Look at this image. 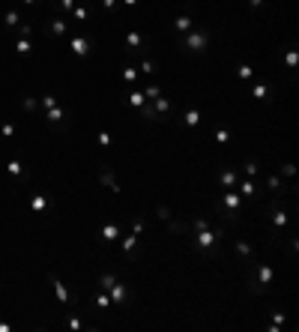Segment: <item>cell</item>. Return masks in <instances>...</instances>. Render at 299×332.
<instances>
[{
	"label": "cell",
	"mask_w": 299,
	"mask_h": 332,
	"mask_svg": "<svg viewBox=\"0 0 299 332\" xmlns=\"http://www.w3.org/2000/svg\"><path fill=\"white\" fill-rule=\"evenodd\" d=\"M272 275H275V269H272L269 264H257V267H252V275H249V293L263 296V293L269 290V285H272Z\"/></svg>",
	"instance_id": "cell-1"
},
{
	"label": "cell",
	"mask_w": 299,
	"mask_h": 332,
	"mask_svg": "<svg viewBox=\"0 0 299 332\" xmlns=\"http://www.w3.org/2000/svg\"><path fill=\"white\" fill-rule=\"evenodd\" d=\"M177 45L189 54H204L209 48V30H195V33H180L177 36Z\"/></svg>",
	"instance_id": "cell-2"
},
{
	"label": "cell",
	"mask_w": 299,
	"mask_h": 332,
	"mask_svg": "<svg viewBox=\"0 0 299 332\" xmlns=\"http://www.w3.org/2000/svg\"><path fill=\"white\" fill-rule=\"evenodd\" d=\"M189 239H195V246L204 252V254H209V249L216 246V242L224 237V231H209V228H204V231H198V234H186Z\"/></svg>",
	"instance_id": "cell-3"
},
{
	"label": "cell",
	"mask_w": 299,
	"mask_h": 332,
	"mask_svg": "<svg viewBox=\"0 0 299 332\" xmlns=\"http://www.w3.org/2000/svg\"><path fill=\"white\" fill-rule=\"evenodd\" d=\"M42 120H45L48 126H54V129H66L69 126V111L57 102V105H51V108L42 111Z\"/></svg>",
	"instance_id": "cell-4"
},
{
	"label": "cell",
	"mask_w": 299,
	"mask_h": 332,
	"mask_svg": "<svg viewBox=\"0 0 299 332\" xmlns=\"http://www.w3.org/2000/svg\"><path fill=\"white\" fill-rule=\"evenodd\" d=\"M105 293L111 296V305H126V300H129V287H126V285H120V278H117L114 285L105 287Z\"/></svg>",
	"instance_id": "cell-5"
},
{
	"label": "cell",
	"mask_w": 299,
	"mask_h": 332,
	"mask_svg": "<svg viewBox=\"0 0 299 332\" xmlns=\"http://www.w3.org/2000/svg\"><path fill=\"white\" fill-rule=\"evenodd\" d=\"M69 51H72L75 57H90L93 42L87 39V36H72V39H69Z\"/></svg>",
	"instance_id": "cell-6"
},
{
	"label": "cell",
	"mask_w": 299,
	"mask_h": 332,
	"mask_svg": "<svg viewBox=\"0 0 299 332\" xmlns=\"http://www.w3.org/2000/svg\"><path fill=\"white\" fill-rule=\"evenodd\" d=\"M66 30H69L66 15H54V18L48 21V33H51L54 39H66Z\"/></svg>",
	"instance_id": "cell-7"
},
{
	"label": "cell",
	"mask_w": 299,
	"mask_h": 332,
	"mask_svg": "<svg viewBox=\"0 0 299 332\" xmlns=\"http://www.w3.org/2000/svg\"><path fill=\"white\" fill-rule=\"evenodd\" d=\"M224 206H227V213H221L224 219H231L234 213H239V206H242V201H239V191L227 189V191H224Z\"/></svg>",
	"instance_id": "cell-8"
},
{
	"label": "cell",
	"mask_w": 299,
	"mask_h": 332,
	"mask_svg": "<svg viewBox=\"0 0 299 332\" xmlns=\"http://www.w3.org/2000/svg\"><path fill=\"white\" fill-rule=\"evenodd\" d=\"M147 36H141V33H129V36H126V48H129V54H138V51H147Z\"/></svg>",
	"instance_id": "cell-9"
},
{
	"label": "cell",
	"mask_w": 299,
	"mask_h": 332,
	"mask_svg": "<svg viewBox=\"0 0 299 332\" xmlns=\"http://www.w3.org/2000/svg\"><path fill=\"white\" fill-rule=\"evenodd\" d=\"M51 206V198L45 195V191H33V198H30V209H33V213H45V209Z\"/></svg>",
	"instance_id": "cell-10"
},
{
	"label": "cell",
	"mask_w": 299,
	"mask_h": 332,
	"mask_svg": "<svg viewBox=\"0 0 299 332\" xmlns=\"http://www.w3.org/2000/svg\"><path fill=\"white\" fill-rule=\"evenodd\" d=\"M51 287H54V293H57V300H60L63 305H69V302H72V293H69V290H66V285L60 282V278H57V275H51Z\"/></svg>",
	"instance_id": "cell-11"
},
{
	"label": "cell",
	"mask_w": 299,
	"mask_h": 332,
	"mask_svg": "<svg viewBox=\"0 0 299 332\" xmlns=\"http://www.w3.org/2000/svg\"><path fill=\"white\" fill-rule=\"evenodd\" d=\"M153 102H156V108H150V111H153V120L159 117V114H162V120H168V117H171V102H168L165 96H159V99H153Z\"/></svg>",
	"instance_id": "cell-12"
},
{
	"label": "cell",
	"mask_w": 299,
	"mask_h": 332,
	"mask_svg": "<svg viewBox=\"0 0 299 332\" xmlns=\"http://www.w3.org/2000/svg\"><path fill=\"white\" fill-rule=\"evenodd\" d=\"M99 177H102V183L108 186V189H114V195H120V183H117L114 174L108 171V165H102V168H99Z\"/></svg>",
	"instance_id": "cell-13"
},
{
	"label": "cell",
	"mask_w": 299,
	"mask_h": 332,
	"mask_svg": "<svg viewBox=\"0 0 299 332\" xmlns=\"http://www.w3.org/2000/svg\"><path fill=\"white\" fill-rule=\"evenodd\" d=\"M120 239V228H117V224H105V228H102V246H108V242H117Z\"/></svg>",
	"instance_id": "cell-14"
},
{
	"label": "cell",
	"mask_w": 299,
	"mask_h": 332,
	"mask_svg": "<svg viewBox=\"0 0 299 332\" xmlns=\"http://www.w3.org/2000/svg\"><path fill=\"white\" fill-rule=\"evenodd\" d=\"M21 24V15H18V9H6V15H3V27L6 30H15Z\"/></svg>",
	"instance_id": "cell-15"
},
{
	"label": "cell",
	"mask_w": 299,
	"mask_h": 332,
	"mask_svg": "<svg viewBox=\"0 0 299 332\" xmlns=\"http://www.w3.org/2000/svg\"><path fill=\"white\" fill-rule=\"evenodd\" d=\"M236 186V168H224L221 171V189L227 191V189H234Z\"/></svg>",
	"instance_id": "cell-16"
},
{
	"label": "cell",
	"mask_w": 299,
	"mask_h": 332,
	"mask_svg": "<svg viewBox=\"0 0 299 332\" xmlns=\"http://www.w3.org/2000/svg\"><path fill=\"white\" fill-rule=\"evenodd\" d=\"M173 30H177V36L180 33H189L191 30V18L189 15H177V18H173Z\"/></svg>",
	"instance_id": "cell-17"
},
{
	"label": "cell",
	"mask_w": 299,
	"mask_h": 332,
	"mask_svg": "<svg viewBox=\"0 0 299 332\" xmlns=\"http://www.w3.org/2000/svg\"><path fill=\"white\" fill-rule=\"evenodd\" d=\"M135 246H138V234H129V237H123V254H126V257H132Z\"/></svg>",
	"instance_id": "cell-18"
},
{
	"label": "cell",
	"mask_w": 299,
	"mask_h": 332,
	"mask_svg": "<svg viewBox=\"0 0 299 332\" xmlns=\"http://www.w3.org/2000/svg\"><path fill=\"white\" fill-rule=\"evenodd\" d=\"M252 93H254V99H263V102H269V99H272V93H269V87L263 84V81H260V84H254V90H252Z\"/></svg>",
	"instance_id": "cell-19"
},
{
	"label": "cell",
	"mask_w": 299,
	"mask_h": 332,
	"mask_svg": "<svg viewBox=\"0 0 299 332\" xmlns=\"http://www.w3.org/2000/svg\"><path fill=\"white\" fill-rule=\"evenodd\" d=\"M183 123H186V126H198V123H201V111H198V108L186 111V114H183Z\"/></svg>",
	"instance_id": "cell-20"
},
{
	"label": "cell",
	"mask_w": 299,
	"mask_h": 332,
	"mask_svg": "<svg viewBox=\"0 0 299 332\" xmlns=\"http://www.w3.org/2000/svg\"><path fill=\"white\" fill-rule=\"evenodd\" d=\"M6 171H9V177H27V171H24V165H21V162H15V159H12V162L6 165Z\"/></svg>",
	"instance_id": "cell-21"
},
{
	"label": "cell",
	"mask_w": 299,
	"mask_h": 332,
	"mask_svg": "<svg viewBox=\"0 0 299 332\" xmlns=\"http://www.w3.org/2000/svg\"><path fill=\"white\" fill-rule=\"evenodd\" d=\"M15 51H18V54H33V42L30 39H15Z\"/></svg>",
	"instance_id": "cell-22"
},
{
	"label": "cell",
	"mask_w": 299,
	"mask_h": 332,
	"mask_svg": "<svg viewBox=\"0 0 299 332\" xmlns=\"http://www.w3.org/2000/svg\"><path fill=\"white\" fill-rule=\"evenodd\" d=\"M236 78H242V81H249V78H254V69H252L249 63H242V66H236Z\"/></svg>",
	"instance_id": "cell-23"
},
{
	"label": "cell",
	"mask_w": 299,
	"mask_h": 332,
	"mask_svg": "<svg viewBox=\"0 0 299 332\" xmlns=\"http://www.w3.org/2000/svg\"><path fill=\"white\" fill-rule=\"evenodd\" d=\"M239 195H245V198H254V195H257V186H254V180H245Z\"/></svg>",
	"instance_id": "cell-24"
},
{
	"label": "cell",
	"mask_w": 299,
	"mask_h": 332,
	"mask_svg": "<svg viewBox=\"0 0 299 332\" xmlns=\"http://www.w3.org/2000/svg\"><path fill=\"white\" fill-rule=\"evenodd\" d=\"M144 93H141V90H135V93H129V105H135V108H144Z\"/></svg>",
	"instance_id": "cell-25"
},
{
	"label": "cell",
	"mask_w": 299,
	"mask_h": 332,
	"mask_svg": "<svg viewBox=\"0 0 299 332\" xmlns=\"http://www.w3.org/2000/svg\"><path fill=\"white\" fill-rule=\"evenodd\" d=\"M141 75H156V63L153 60H141V69H138Z\"/></svg>",
	"instance_id": "cell-26"
},
{
	"label": "cell",
	"mask_w": 299,
	"mask_h": 332,
	"mask_svg": "<svg viewBox=\"0 0 299 332\" xmlns=\"http://www.w3.org/2000/svg\"><path fill=\"white\" fill-rule=\"evenodd\" d=\"M269 191H272L275 198H281V191H284V186H281V180H278V177H269Z\"/></svg>",
	"instance_id": "cell-27"
},
{
	"label": "cell",
	"mask_w": 299,
	"mask_h": 332,
	"mask_svg": "<svg viewBox=\"0 0 299 332\" xmlns=\"http://www.w3.org/2000/svg\"><path fill=\"white\" fill-rule=\"evenodd\" d=\"M242 168H245V177H249V180H254V177H257V174H260V168H257V162H245Z\"/></svg>",
	"instance_id": "cell-28"
},
{
	"label": "cell",
	"mask_w": 299,
	"mask_h": 332,
	"mask_svg": "<svg viewBox=\"0 0 299 332\" xmlns=\"http://www.w3.org/2000/svg\"><path fill=\"white\" fill-rule=\"evenodd\" d=\"M287 69H296V45H287Z\"/></svg>",
	"instance_id": "cell-29"
},
{
	"label": "cell",
	"mask_w": 299,
	"mask_h": 332,
	"mask_svg": "<svg viewBox=\"0 0 299 332\" xmlns=\"http://www.w3.org/2000/svg\"><path fill=\"white\" fill-rule=\"evenodd\" d=\"M138 75H141V72H138L135 66H126V69H123V78H126L129 84H132V81H138Z\"/></svg>",
	"instance_id": "cell-30"
},
{
	"label": "cell",
	"mask_w": 299,
	"mask_h": 332,
	"mask_svg": "<svg viewBox=\"0 0 299 332\" xmlns=\"http://www.w3.org/2000/svg\"><path fill=\"white\" fill-rule=\"evenodd\" d=\"M272 221H275V228H284V224H287V216L281 213V209H275V213H272Z\"/></svg>",
	"instance_id": "cell-31"
},
{
	"label": "cell",
	"mask_w": 299,
	"mask_h": 332,
	"mask_svg": "<svg viewBox=\"0 0 299 332\" xmlns=\"http://www.w3.org/2000/svg\"><path fill=\"white\" fill-rule=\"evenodd\" d=\"M236 252H239L242 257H252V249H249V242H242V239H236Z\"/></svg>",
	"instance_id": "cell-32"
},
{
	"label": "cell",
	"mask_w": 299,
	"mask_h": 332,
	"mask_svg": "<svg viewBox=\"0 0 299 332\" xmlns=\"http://www.w3.org/2000/svg\"><path fill=\"white\" fill-rule=\"evenodd\" d=\"M216 141H219V144H227V141H231V132H227V129H219V132H216Z\"/></svg>",
	"instance_id": "cell-33"
},
{
	"label": "cell",
	"mask_w": 299,
	"mask_h": 332,
	"mask_svg": "<svg viewBox=\"0 0 299 332\" xmlns=\"http://www.w3.org/2000/svg\"><path fill=\"white\" fill-rule=\"evenodd\" d=\"M51 105H57V96H54V93L42 96V111H45V108H51Z\"/></svg>",
	"instance_id": "cell-34"
},
{
	"label": "cell",
	"mask_w": 299,
	"mask_h": 332,
	"mask_svg": "<svg viewBox=\"0 0 299 332\" xmlns=\"http://www.w3.org/2000/svg\"><path fill=\"white\" fill-rule=\"evenodd\" d=\"M57 6H60V12H72L75 0H57Z\"/></svg>",
	"instance_id": "cell-35"
},
{
	"label": "cell",
	"mask_w": 299,
	"mask_h": 332,
	"mask_svg": "<svg viewBox=\"0 0 299 332\" xmlns=\"http://www.w3.org/2000/svg\"><path fill=\"white\" fill-rule=\"evenodd\" d=\"M99 147H111V132H99Z\"/></svg>",
	"instance_id": "cell-36"
},
{
	"label": "cell",
	"mask_w": 299,
	"mask_h": 332,
	"mask_svg": "<svg viewBox=\"0 0 299 332\" xmlns=\"http://www.w3.org/2000/svg\"><path fill=\"white\" fill-rule=\"evenodd\" d=\"M96 302H99V308H111V296L99 293V296H96Z\"/></svg>",
	"instance_id": "cell-37"
},
{
	"label": "cell",
	"mask_w": 299,
	"mask_h": 332,
	"mask_svg": "<svg viewBox=\"0 0 299 332\" xmlns=\"http://www.w3.org/2000/svg\"><path fill=\"white\" fill-rule=\"evenodd\" d=\"M159 96H162V90H159L156 84H150V87H147V99H159Z\"/></svg>",
	"instance_id": "cell-38"
},
{
	"label": "cell",
	"mask_w": 299,
	"mask_h": 332,
	"mask_svg": "<svg viewBox=\"0 0 299 332\" xmlns=\"http://www.w3.org/2000/svg\"><path fill=\"white\" fill-rule=\"evenodd\" d=\"M141 231H144V219H138V221H132V234H138V237H141Z\"/></svg>",
	"instance_id": "cell-39"
},
{
	"label": "cell",
	"mask_w": 299,
	"mask_h": 332,
	"mask_svg": "<svg viewBox=\"0 0 299 332\" xmlns=\"http://www.w3.org/2000/svg\"><path fill=\"white\" fill-rule=\"evenodd\" d=\"M0 132H3L6 138H12V135H15V126H12V123H3V126H0Z\"/></svg>",
	"instance_id": "cell-40"
},
{
	"label": "cell",
	"mask_w": 299,
	"mask_h": 332,
	"mask_svg": "<svg viewBox=\"0 0 299 332\" xmlns=\"http://www.w3.org/2000/svg\"><path fill=\"white\" fill-rule=\"evenodd\" d=\"M102 6L111 12V9H117V6H120V0H102Z\"/></svg>",
	"instance_id": "cell-41"
},
{
	"label": "cell",
	"mask_w": 299,
	"mask_h": 332,
	"mask_svg": "<svg viewBox=\"0 0 299 332\" xmlns=\"http://www.w3.org/2000/svg\"><path fill=\"white\" fill-rule=\"evenodd\" d=\"M156 213H159V219H171V209L168 206H156Z\"/></svg>",
	"instance_id": "cell-42"
},
{
	"label": "cell",
	"mask_w": 299,
	"mask_h": 332,
	"mask_svg": "<svg viewBox=\"0 0 299 332\" xmlns=\"http://www.w3.org/2000/svg\"><path fill=\"white\" fill-rule=\"evenodd\" d=\"M75 18H78V21L87 18V6H78V9H75Z\"/></svg>",
	"instance_id": "cell-43"
},
{
	"label": "cell",
	"mask_w": 299,
	"mask_h": 332,
	"mask_svg": "<svg viewBox=\"0 0 299 332\" xmlns=\"http://www.w3.org/2000/svg\"><path fill=\"white\" fill-rule=\"evenodd\" d=\"M24 108H27V111H33V108H36V99L27 96V99H24Z\"/></svg>",
	"instance_id": "cell-44"
},
{
	"label": "cell",
	"mask_w": 299,
	"mask_h": 332,
	"mask_svg": "<svg viewBox=\"0 0 299 332\" xmlns=\"http://www.w3.org/2000/svg\"><path fill=\"white\" fill-rule=\"evenodd\" d=\"M204 228H209V221H206V219H198V221H195V231H204Z\"/></svg>",
	"instance_id": "cell-45"
},
{
	"label": "cell",
	"mask_w": 299,
	"mask_h": 332,
	"mask_svg": "<svg viewBox=\"0 0 299 332\" xmlns=\"http://www.w3.org/2000/svg\"><path fill=\"white\" fill-rule=\"evenodd\" d=\"M66 326H69V329H81V320H75V317H69V320H66Z\"/></svg>",
	"instance_id": "cell-46"
},
{
	"label": "cell",
	"mask_w": 299,
	"mask_h": 332,
	"mask_svg": "<svg viewBox=\"0 0 299 332\" xmlns=\"http://www.w3.org/2000/svg\"><path fill=\"white\" fill-rule=\"evenodd\" d=\"M263 3H267V0H249V6H252V9H260Z\"/></svg>",
	"instance_id": "cell-47"
},
{
	"label": "cell",
	"mask_w": 299,
	"mask_h": 332,
	"mask_svg": "<svg viewBox=\"0 0 299 332\" xmlns=\"http://www.w3.org/2000/svg\"><path fill=\"white\" fill-rule=\"evenodd\" d=\"M123 3H126V6H138V0H123Z\"/></svg>",
	"instance_id": "cell-48"
},
{
	"label": "cell",
	"mask_w": 299,
	"mask_h": 332,
	"mask_svg": "<svg viewBox=\"0 0 299 332\" xmlns=\"http://www.w3.org/2000/svg\"><path fill=\"white\" fill-rule=\"evenodd\" d=\"M24 3H36V0H24Z\"/></svg>",
	"instance_id": "cell-49"
}]
</instances>
